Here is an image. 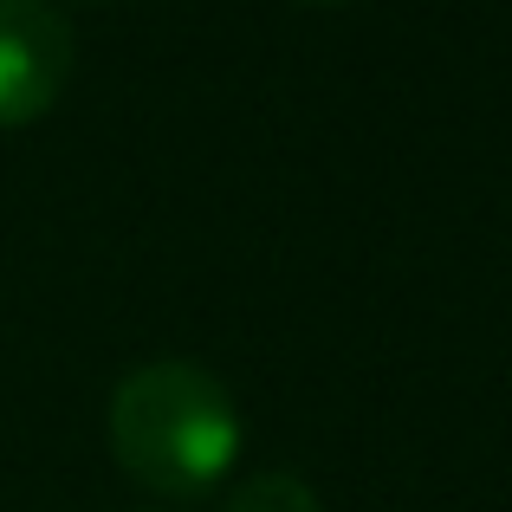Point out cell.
Here are the masks:
<instances>
[{
	"mask_svg": "<svg viewBox=\"0 0 512 512\" xmlns=\"http://www.w3.org/2000/svg\"><path fill=\"white\" fill-rule=\"evenodd\" d=\"M305 7H344V0H305Z\"/></svg>",
	"mask_w": 512,
	"mask_h": 512,
	"instance_id": "4",
	"label": "cell"
},
{
	"mask_svg": "<svg viewBox=\"0 0 512 512\" xmlns=\"http://www.w3.org/2000/svg\"><path fill=\"white\" fill-rule=\"evenodd\" d=\"M227 512H325V506H318V493L305 487L299 474H286V467H266V474H253L247 487H234Z\"/></svg>",
	"mask_w": 512,
	"mask_h": 512,
	"instance_id": "3",
	"label": "cell"
},
{
	"mask_svg": "<svg viewBox=\"0 0 512 512\" xmlns=\"http://www.w3.org/2000/svg\"><path fill=\"white\" fill-rule=\"evenodd\" d=\"M111 454L150 493L188 500L240 461V409L221 376L188 357L137 363L111 396Z\"/></svg>",
	"mask_w": 512,
	"mask_h": 512,
	"instance_id": "1",
	"label": "cell"
},
{
	"mask_svg": "<svg viewBox=\"0 0 512 512\" xmlns=\"http://www.w3.org/2000/svg\"><path fill=\"white\" fill-rule=\"evenodd\" d=\"M72 20L52 0H0V130H26L65 98Z\"/></svg>",
	"mask_w": 512,
	"mask_h": 512,
	"instance_id": "2",
	"label": "cell"
}]
</instances>
